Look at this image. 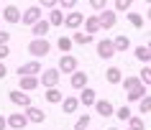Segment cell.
<instances>
[{"instance_id":"cell-10","label":"cell","mask_w":151,"mask_h":130,"mask_svg":"<svg viewBox=\"0 0 151 130\" xmlns=\"http://www.w3.org/2000/svg\"><path fill=\"white\" fill-rule=\"evenodd\" d=\"M95 49H97V56H100V59H113V56H115V46H113V41H110V38L97 41Z\"/></svg>"},{"instance_id":"cell-37","label":"cell","mask_w":151,"mask_h":130,"mask_svg":"<svg viewBox=\"0 0 151 130\" xmlns=\"http://www.w3.org/2000/svg\"><path fill=\"white\" fill-rule=\"evenodd\" d=\"M87 3H90V8L95 10V13H100V10L108 8V0H87Z\"/></svg>"},{"instance_id":"cell-15","label":"cell","mask_w":151,"mask_h":130,"mask_svg":"<svg viewBox=\"0 0 151 130\" xmlns=\"http://www.w3.org/2000/svg\"><path fill=\"white\" fill-rule=\"evenodd\" d=\"M80 105H85V107H92L97 102V92L92 90V87H85V90H80Z\"/></svg>"},{"instance_id":"cell-42","label":"cell","mask_w":151,"mask_h":130,"mask_svg":"<svg viewBox=\"0 0 151 130\" xmlns=\"http://www.w3.org/2000/svg\"><path fill=\"white\" fill-rule=\"evenodd\" d=\"M0 130H8V120H5V115H0Z\"/></svg>"},{"instance_id":"cell-36","label":"cell","mask_w":151,"mask_h":130,"mask_svg":"<svg viewBox=\"0 0 151 130\" xmlns=\"http://www.w3.org/2000/svg\"><path fill=\"white\" fill-rule=\"evenodd\" d=\"M77 0H56V8L59 10H74Z\"/></svg>"},{"instance_id":"cell-22","label":"cell","mask_w":151,"mask_h":130,"mask_svg":"<svg viewBox=\"0 0 151 130\" xmlns=\"http://www.w3.org/2000/svg\"><path fill=\"white\" fill-rule=\"evenodd\" d=\"M82 26H85V33H90V36H95L97 31H103V28H100V21H97V16H87Z\"/></svg>"},{"instance_id":"cell-29","label":"cell","mask_w":151,"mask_h":130,"mask_svg":"<svg viewBox=\"0 0 151 130\" xmlns=\"http://www.w3.org/2000/svg\"><path fill=\"white\" fill-rule=\"evenodd\" d=\"M72 46H74V43H72V38H69V36H59V41H56V49H59V51L69 54V51H72Z\"/></svg>"},{"instance_id":"cell-14","label":"cell","mask_w":151,"mask_h":130,"mask_svg":"<svg viewBox=\"0 0 151 130\" xmlns=\"http://www.w3.org/2000/svg\"><path fill=\"white\" fill-rule=\"evenodd\" d=\"M92 107H95V112L100 115V117H113V112H115V107H113L110 99H97Z\"/></svg>"},{"instance_id":"cell-19","label":"cell","mask_w":151,"mask_h":130,"mask_svg":"<svg viewBox=\"0 0 151 130\" xmlns=\"http://www.w3.org/2000/svg\"><path fill=\"white\" fill-rule=\"evenodd\" d=\"M59 105H62V110H64V115H72V112H77V110H80V99L77 97H64L62 102H59Z\"/></svg>"},{"instance_id":"cell-43","label":"cell","mask_w":151,"mask_h":130,"mask_svg":"<svg viewBox=\"0 0 151 130\" xmlns=\"http://www.w3.org/2000/svg\"><path fill=\"white\" fill-rule=\"evenodd\" d=\"M146 18H149V21H151V5H149V10H146Z\"/></svg>"},{"instance_id":"cell-18","label":"cell","mask_w":151,"mask_h":130,"mask_svg":"<svg viewBox=\"0 0 151 130\" xmlns=\"http://www.w3.org/2000/svg\"><path fill=\"white\" fill-rule=\"evenodd\" d=\"M120 79H123V69H118V66H108L105 69V82L108 84H120Z\"/></svg>"},{"instance_id":"cell-3","label":"cell","mask_w":151,"mask_h":130,"mask_svg":"<svg viewBox=\"0 0 151 130\" xmlns=\"http://www.w3.org/2000/svg\"><path fill=\"white\" fill-rule=\"evenodd\" d=\"M82 23H85V13H80V10H67L64 13V28H69V31H80Z\"/></svg>"},{"instance_id":"cell-17","label":"cell","mask_w":151,"mask_h":130,"mask_svg":"<svg viewBox=\"0 0 151 130\" xmlns=\"http://www.w3.org/2000/svg\"><path fill=\"white\" fill-rule=\"evenodd\" d=\"M51 31V26H49L46 18H41V21H36V23L31 26V33H33V38H46V33Z\"/></svg>"},{"instance_id":"cell-47","label":"cell","mask_w":151,"mask_h":130,"mask_svg":"<svg viewBox=\"0 0 151 130\" xmlns=\"http://www.w3.org/2000/svg\"><path fill=\"white\" fill-rule=\"evenodd\" d=\"M0 23H3V21H0Z\"/></svg>"},{"instance_id":"cell-6","label":"cell","mask_w":151,"mask_h":130,"mask_svg":"<svg viewBox=\"0 0 151 130\" xmlns=\"http://www.w3.org/2000/svg\"><path fill=\"white\" fill-rule=\"evenodd\" d=\"M8 99L16 107H21V110H26V107L33 105V102H31V94H28V92H21V90H10L8 92Z\"/></svg>"},{"instance_id":"cell-21","label":"cell","mask_w":151,"mask_h":130,"mask_svg":"<svg viewBox=\"0 0 151 130\" xmlns=\"http://www.w3.org/2000/svg\"><path fill=\"white\" fill-rule=\"evenodd\" d=\"M69 38H72V43H77V46H87V43L95 41V36H90V33H85V31H74Z\"/></svg>"},{"instance_id":"cell-31","label":"cell","mask_w":151,"mask_h":130,"mask_svg":"<svg viewBox=\"0 0 151 130\" xmlns=\"http://www.w3.org/2000/svg\"><path fill=\"white\" fill-rule=\"evenodd\" d=\"M136 77L141 79V84H143V87H151V66H149V64L143 66V69H141L138 74H136Z\"/></svg>"},{"instance_id":"cell-5","label":"cell","mask_w":151,"mask_h":130,"mask_svg":"<svg viewBox=\"0 0 151 130\" xmlns=\"http://www.w3.org/2000/svg\"><path fill=\"white\" fill-rule=\"evenodd\" d=\"M41 72H44V64H41L39 59H31V61L18 66V77H39Z\"/></svg>"},{"instance_id":"cell-28","label":"cell","mask_w":151,"mask_h":130,"mask_svg":"<svg viewBox=\"0 0 151 130\" xmlns=\"http://www.w3.org/2000/svg\"><path fill=\"white\" fill-rule=\"evenodd\" d=\"M126 130H146V122H143V117H138V115H131L128 117V128Z\"/></svg>"},{"instance_id":"cell-11","label":"cell","mask_w":151,"mask_h":130,"mask_svg":"<svg viewBox=\"0 0 151 130\" xmlns=\"http://www.w3.org/2000/svg\"><path fill=\"white\" fill-rule=\"evenodd\" d=\"M5 120H8V128H10V130H26V125H28L23 110H21V112H10Z\"/></svg>"},{"instance_id":"cell-48","label":"cell","mask_w":151,"mask_h":130,"mask_svg":"<svg viewBox=\"0 0 151 130\" xmlns=\"http://www.w3.org/2000/svg\"><path fill=\"white\" fill-rule=\"evenodd\" d=\"M149 66H151V64H149Z\"/></svg>"},{"instance_id":"cell-45","label":"cell","mask_w":151,"mask_h":130,"mask_svg":"<svg viewBox=\"0 0 151 130\" xmlns=\"http://www.w3.org/2000/svg\"><path fill=\"white\" fill-rule=\"evenodd\" d=\"M108 130H118V128H108Z\"/></svg>"},{"instance_id":"cell-39","label":"cell","mask_w":151,"mask_h":130,"mask_svg":"<svg viewBox=\"0 0 151 130\" xmlns=\"http://www.w3.org/2000/svg\"><path fill=\"white\" fill-rule=\"evenodd\" d=\"M8 56H10V46L5 43V46H0V61H5Z\"/></svg>"},{"instance_id":"cell-40","label":"cell","mask_w":151,"mask_h":130,"mask_svg":"<svg viewBox=\"0 0 151 130\" xmlns=\"http://www.w3.org/2000/svg\"><path fill=\"white\" fill-rule=\"evenodd\" d=\"M10 41V31H0V46H5Z\"/></svg>"},{"instance_id":"cell-32","label":"cell","mask_w":151,"mask_h":130,"mask_svg":"<svg viewBox=\"0 0 151 130\" xmlns=\"http://www.w3.org/2000/svg\"><path fill=\"white\" fill-rule=\"evenodd\" d=\"M90 122H92V117H90L87 112L80 115V117H77V122H74V130H90Z\"/></svg>"},{"instance_id":"cell-38","label":"cell","mask_w":151,"mask_h":130,"mask_svg":"<svg viewBox=\"0 0 151 130\" xmlns=\"http://www.w3.org/2000/svg\"><path fill=\"white\" fill-rule=\"evenodd\" d=\"M36 5L44 10H51V8H56V0H36Z\"/></svg>"},{"instance_id":"cell-34","label":"cell","mask_w":151,"mask_h":130,"mask_svg":"<svg viewBox=\"0 0 151 130\" xmlns=\"http://www.w3.org/2000/svg\"><path fill=\"white\" fill-rule=\"evenodd\" d=\"M113 5H115V13H128V10H131V5H133V0H115V3H113Z\"/></svg>"},{"instance_id":"cell-35","label":"cell","mask_w":151,"mask_h":130,"mask_svg":"<svg viewBox=\"0 0 151 130\" xmlns=\"http://www.w3.org/2000/svg\"><path fill=\"white\" fill-rule=\"evenodd\" d=\"M138 112H151V94L138 99Z\"/></svg>"},{"instance_id":"cell-16","label":"cell","mask_w":151,"mask_h":130,"mask_svg":"<svg viewBox=\"0 0 151 130\" xmlns=\"http://www.w3.org/2000/svg\"><path fill=\"white\" fill-rule=\"evenodd\" d=\"M39 77H18V90L21 92H33L39 90Z\"/></svg>"},{"instance_id":"cell-41","label":"cell","mask_w":151,"mask_h":130,"mask_svg":"<svg viewBox=\"0 0 151 130\" xmlns=\"http://www.w3.org/2000/svg\"><path fill=\"white\" fill-rule=\"evenodd\" d=\"M8 77V66H5V61H0V79H5Z\"/></svg>"},{"instance_id":"cell-20","label":"cell","mask_w":151,"mask_h":130,"mask_svg":"<svg viewBox=\"0 0 151 130\" xmlns=\"http://www.w3.org/2000/svg\"><path fill=\"white\" fill-rule=\"evenodd\" d=\"M44 99H46L49 105H59V102L64 99V92L59 90V87H51V90H46V92H44Z\"/></svg>"},{"instance_id":"cell-33","label":"cell","mask_w":151,"mask_h":130,"mask_svg":"<svg viewBox=\"0 0 151 130\" xmlns=\"http://www.w3.org/2000/svg\"><path fill=\"white\" fill-rule=\"evenodd\" d=\"M115 117H118V120H123V122H128V117H131V115H133V110H131V107L128 105H123V107H118V110H115Z\"/></svg>"},{"instance_id":"cell-8","label":"cell","mask_w":151,"mask_h":130,"mask_svg":"<svg viewBox=\"0 0 151 130\" xmlns=\"http://www.w3.org/2000/svg\"><path fill=\"white\" fill-rule=\"evenodd\" d=\"M44 18V10L39 8V5H31V8H26L23 13H21V23L23 26H33L36 21H41Z\"/></svg>"},{"instance_id":"cell-9","label":"cell","mask_w":151,"mask_h":130,"mask_svg":"<svg viewBox=\"0 0 151 130\" xmlns=\"http://www.w3.org/2000/svg\"><path fill=\"white\" fill-rule=\"evenodd\" d=\"M0 21H5V23H10V26L21 23V8H18V5H5L3 13H0Z\"/></svg>"},{"instance_id":"cell-25","label":"cell","mask_w":151,"mask_h":130,"mask_svg":"<svg viewBox=\"0 0 151 130\" xmlns=\"http://www.w3.org/2000/svg\"><path fill=\"white\" fill-rule=\"evenodd\" d=\"M113 46H115V54H118V51H128V49H131V38L120 33V36L113 38Z\"/></svg>"},{"instance_id":"cell-23","label":"cell","mask_w":151,"mask_h":130,"mask_svg":"<svg viewBox=\"0 0 151 130\" xmlns=\"http://www.w3.org/2000/svg\"><path fill=\"white\" fill-rule=\"evenodd\" d=\"M133 56L138 59L141 64H151V51L146 49V43H143V46H136V49H133Z\"/></svg>"},{"instance_id":"cell-1","label":"cell","mask_w":151,"mask_h":130,"mask_svg":"<svg viewBox=\"0 0 151 130\" xmlns=\"http://www.w3.org/2000/svg\"><path fill=\"white\" fill-rule=\"evenodd\" d=\"M49 51H51V43H49L46 38H31L28 41V54H31L33 59L49 56Z\"/></svg>"},{"instance_id":"cell-13","label":"cell","mask_w":151,"mask_h":130,"mask_svg":"<svg viewBox=\"0 0 151 130\" xmlns=\"http://www.w3.org/2000/svg\"><path fill=\"white\" fill-rule=\"evenodd\" d=\"M23 115H26V120H28V122H36V125H41V122L46 120V112H44L41 107H36V105L26 107V110H23Z\"/></svg>"},{"instance_id":"cell-2","label":"cell","mask_w":151,"mask_h":130,"mask_svg":"<svg viewBox=\"0 0 151 130\" xmlns=\"http://www.w3.org/2000/svg\"><path fill=\"white\" fill-rule=\"evenodd\" d=\"M59 79H62V74H59V69H44V72L39 74V84L44 87V90H51V87H59Z\"/></svg>"},{"instance_id":"cell-12","label":"cell","mask_w":151,"mask_h":130,"mask_svg":"<svg viewBox=\"0 0 151 130\" xmlns=\"http://www.w3.org/2000/svg\"><path fill=\"white\" fill-rule=\"evenodd\" d=\"M87 82H90V77H87V72H80V69H77V72H72L69 74V84H72V90H85V87H87Z\"/></svg>"},{"instance_id":"cell-30","label":"cell","mask_w":151,"mask_h":130,"mask_svg":"<svg viewBox=\"0 0 151 130\" xmlns=\"http://www.w3.org/2000/svg\"><path fill=\"white\" fill-rule=\"evenodd\" d=\"M141 97H146V87H143V84L138 87V90H133V92H126V99H128V102H138Z\"/></svg>"},{"instance_id":"cell-4","label":"cell","mask_w":151,"mask_h":130,"mask_svg":"<svg viewBox=\"0 0 151 130\" xmlns=\"http://www.w3.org/2000/svg\"><path fill=\"white\" fill-rule=\"evenodd\" d=\"M56 69H59V74H62V72H64V74H72V72H77V69H80V61H77L74 54H62Z\"/></svg>"},{"instance_id":"cell-44","label":"cell","mask_w":151,"mask_h":130,"mask_svg":"<svg viewBox=\"0 0 151 130\" xmlns=\"http://www.w3.org/2000/svg\"><path fill=\"white\" fill-rule=\"evenodd\" d=\"M143 3H146V5H151V0H143Z\"/></svg>"},{"instance_id":"cell-7","label":"cell","mask_w":151,"mask_h":130,"mask_svg":"<svg viewBox=\"0 0 151 130\" xmlns=\"http://www.w3.org/2000/svg\"><path fill=\"white\" fill-rule=\"evenodd\" d=\"M97 16V21H100V28H103V31H110L113 26L118 23V13H115V10H100V13H95Z\"/></svg>"},{"instance_id":"cell-24","label":"cell","mask_w":151,"mask_h":130,"mask_svg":"<svg viewBox=\"0 0 151 130\" xmlns=\"http://www.w3.org/2000/svg\"><path fill=\"white\" fill-rule=\"evenodd\" d=\"M120 87L126 92H133V90L141 87V79H138V77H123V79H120Z\"/></svg>"},{"instance_id":"cell-27","label":"cell","mask_w":151,"mask_h":130,"mask_svg":"<svg viewBox=\"0 0 151 130\" xmlns=\"http://www.w3.org/2000/svg\"><path fill=\"white\" fill-rule=\"evenodd\" d=\"M49 26H62L64 23V10H59V8H51L49 10Z\"/></svg>"},{"instance_id":"cell-26","label":"cell","mask_w":151,"mask_h":130,"mask_svg":"<svg viewBox=\"0 0 151 130\" xmlns=\"http://www.w3.org/2000/svg\"><path fill=\"white\" fill-rule=\"evenodd\" d=\"M126 18H128V23L133 26V28H138V31H141L143 23H146V21H143V16H141V13H136V10H128Z\"/></svg>"},{"instance_id":"cell-46","label":"cell","mask_w":151,"mask_h":130,"mask_svg":"<svg viewBox=\"0 0 151 130\" xmlns=\"http://www.w3.org/2000/svg\"><path fill=\"white\" fill-rule=\"evenodd\" d=\"M0 13H3V8H0Z\"/></svg>"}]
</instances>
